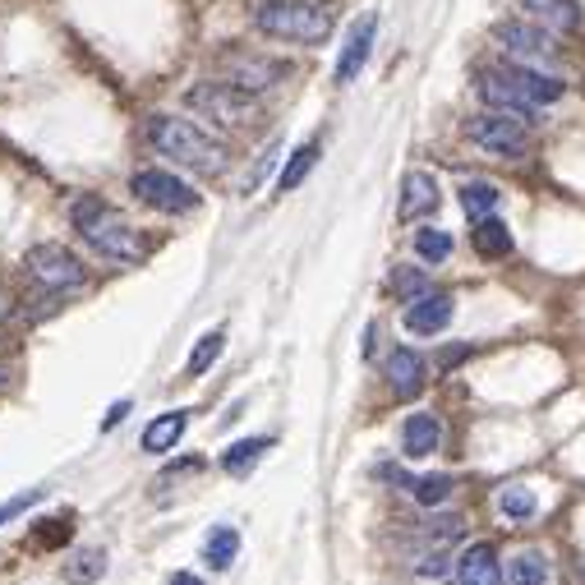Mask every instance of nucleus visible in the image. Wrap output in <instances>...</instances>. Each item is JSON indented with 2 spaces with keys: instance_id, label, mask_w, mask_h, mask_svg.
<instances>
[{
  "instance_id": "10",
  "label": "nucleus",
  "mask_w": 585,
  "mask_h": 585,
  "mask_svg": "<svg viewBox=\"0 0 585 585\" xmlns=\"http://www.w3.org/2000/svg\"><path fill=\"white\" fill-rule=\"evenodd\" d=\"M374 38H379V14L369 10L351 23V33L342 42V56H336V83H355L360 70L369 65V51H374Z\"/></svg>"
},
{
  "instance_id": "4",
  "label": "nucleus",
  "mask_w": 585,
  "mask_h": 585,
  "mask_svg": "<svg viewBox=\"0 0 585 585\" xmlns=\"http://www.w3.org/2000/svg\"><path fill=\"white\" fill-rule=\"evenodd\" d=\"M184 107H190L199 120H208V125H218V130H250L254 120L263 115L259 92H244V88H235L226 79L184 88Z\"/></svg>"
},
{
  "instance_id": "1",
  "label": "nucleus",
  "mask_w": 585,
  "mask_h": 585,
  "mask_svg": "<svg viewBox=\"0 0 585 585\" xmlns=\"http://www.w3.org/2000/svg\"><path fill=\"white\" fill-rule=\"evenodd\" d=\"M70 226L83 235V244L92 254H102L111 263H143L148 259V240L139 226H130L120 212L98 199V194H79L70 203Z\"/></svg>"
},
{
  "instance_id": "28",
  "label": "nucleus",
  "mask_w": 585,
  "mask_h": 585,
  "mask_svg": "<svg viewBox=\"0 0 585 585\" xmlns=\"http://www.w3.org/2000/svg\"><path fill=\"white\" fill-rule=\"evenodd\" d=\"M498 512H503L507 521H531V516L539 512L535 488H526V484H512V488H503V494H498Z\"/></svg>"
},
{
  "instance_id": "19",
  "label": "nucleus",
  "mask_w": 585,
  "mask_h": 585,
  "mask_svg": "<svg viewBox=\"0 0 585 585\" xmlns=\"http://www.w3.org/2000/svg\"><path fill=\"white\" fill-rule=\"evenodd\" d=\"M535 23L553 28V33H576L581 28V6L576 0H516Z\"/></svg>"
},
{
  "instance_id": "18",
  "label": "nucleus",
  "mask_w": 585,
  "mask_h": 585,
  "mask_svg": "<svg viewBox=\"0 0 585 585\" xmlns=\"http://www.w3.org/2000/svg\"><path fill=\"white\" fill-rule=\"evenodd\" d=\"M184 428H190V411H167V415H158V420L143 428L139 447H143L148 456H167V452L184 438Z\"/></svg>"
},
{
  "instance_id": "30",
  "label": "nucleus",
  "mask_w": 585,
  "mask_h": 585,
  "mask_svg": "<svg viewBox=\"0 0 585 585\" xmlns=\"http://www.w3.org/2000/svg\"><path fill=\"white\" fill-rule=\"evenodd\" d=\"M415 259H420V263H447V259H452V235L438 231V226L415 231Z\"/></svg>"
},
{
  "instance_id": "16",
  "label": "nucleus",
  "mask_w": 585,
  "mask_h": 585,
  "mask_svg": "<svg viewBox=\"0 0 585 585\" xmlns=\"http://www.w3.org/2000/svg\"><path fill=\"white\" fill-rule=\"evenodd\" d=\"M456 585H507L503 563H498V548L494 544H471L456 558Z\"/></svg>"
},
{
  "instance_id": "13",
  "label": "nucleus",
  "mask_w": 585,
  "mask_h": 585,
  "mask_svg": "<svg viewBox=\"0 0 585 585\" xmlns=\"http://www.w3.org/2000/svg\"><path fill=\"white\" fill-rule=\"evenodd\" d=\"M498 70L507 74V83H512L535 111H544V107H553V102H563V92H567V83H563L558 74H544V70H535V65H498Z\"/></svg>"
},
{
  "instance_id": "12",
  "label": "nucleus",
  "mask_w": 585,
  "mask_h": 585,
  "mask_svg": "<svg viewBox=\"0 0 585 585\" xmlns=\"http://www.w3.org/2000/svg\"><path fill=\"white\" fill-rule=\"evenodd\" d=\"M452 314H456V300L447 291H424L420 300L406 304V319L402 323H406L411 336H438L452 323Z\"/></svg>"
},
{
  "instance_id": "6",
  "label": "nucleus",
  "mask_w": 585,
  "mask_h": 585,
  "mask_svg": "<svg viewBox=\"0 0 585 585\" xmlns=\"http://www.w3.org/2000/svg\"><path fill=\"white\" fill-rule=\"evenodd\" d=\"M130 194H134L139 203H148V208L167 212V218H190V212L203 208V194L194 190V184L180 180V175H171V171H162V167L134 171V175H130Z\"/></svg>"
},
{
  "instance_id": "34",
  "label": "nucleus",
  "mask_w": 585,
  "mask_h": 585,
  "mask_svg": "<svg viewBox=\"0 0 585 585\" xmlns=\"http://www.w3.org/2000/svg\"><path fill=\"white\" fill-rule=\"evenodd\" d=\"M130 411H134V402H115V406H111V411L102 415V434H107V428H115V424H120V420H125Z\"/></svg>"
},
{
  "instance_id": "35",
  "label": "nucleus",
  "mask_w": 585,
  "mask_h": 585,
  "mask_svg": "<svg viewBox=\"0 0 585 585\" xmlns=\"http://www.w3.org/2000/svg\"><path fill=\"white\" fill-rule=\"evenodd\" d=\"M471 355V346H452V351H443V369H452V364H461Z\"/></svg>"
},
{
  "instance_id": "24",
  "label": "nucleus",
  "mask_w": 585,
  "mask_h": 585,
  "mask_svg": "<svg viewBox=\"0 0 585 585\" xmlns=\"http://www.w3.org/2000/svg\"><path fill=\"white\" fill-rule=\"evenodd\" d=\"M319 158H323V143H319V139H314V143H304V148H295V152H291V162L282 167V180H276V190H282V194L300 190V184L310 180V171L319 167Z\"/></svg>"
},
{
  "instance_id": "37",
  "label": "nucleus",
  "mask_w": 585,
  "mask_h": 585,
  "mask_svg": "<svg viewBox=\"0 0 585 585\" xmlns=\"http://www.w3.org/2000/svg\"><path fill=\"white\" fill-rule=\"evenodd\" d=\"M6 379H10V369H6V364H0V383H6Z\"/></svg>"
},
{
  "instance_id": "27",
  "label": "nucleus",
  "mask_w": 585,
  "mask_h": 585,
  "mask_svg": "<svg viewBox=\"0 0 585 585\" xmlns=\"http://www.w3.org/2000/svg\"><path fill=\"white\" fill-rule=\"evenodd\" d=\"M222 346H226V332H222V327H212V332H203V336H199V346L190 351V364H184V374H190V379L208 374V369L218 364Z\"/></svg>"
},
{
  "instance_id": "15",
  "label": "nucleus",
  "mask_w": 585,
  "mask_h": 585,
  "mask_svg": "<svg viewBox=\"0 0 585 585\" xmlns=\"http://www.w3.org/2000/svg\"><path fill=\"white\" fill-rule=\"evenodd\" d=\"M424 379H428V364L411 346H396L387 355V387H392L396 402H415V396L424 392Z\"/></svg>"
},
{
  "instance_id": "2",
  "label": "nucleus",
  "mask_w": 585,
  "mask_h": 585,
  "mask_svg": "<svg viewBox=\"0 0 585 585\" xmlns=\"http://www.w3.org/2000/svg\"><path fill=\"white\" fill-rule=\"evenodd\" d=\"M143 134L162 158H171L175 167L194 171V175H222L226 162H231L226 143L218 134H208L203 125H194V120H184V115H148Z\"/></svg>"
},
{
  "instance_id": "33",
  "label": "nucleus",
  "mask_w": 585,
  "mask_h": 585,
  "mask_svg": "<svg viewBox=\"0 0 585 585\" xmlns=\"http://www.w3.org/2000/svg\"><path fill=\"white\" fill-rule=\"evenodd\" d=\"M42 498H47V488H23L19 498H6V503H0V526H10V521H19L28 507H38Z\"/></svg>"
},
{
  "instance_id": "31",
  "label": "nucleus",
  "mask_w": 585,
  "mask_h": 585,
  "mask_svg": "<svg viewBox=\"0 0 585 585\" xmlns=\"http://www.w3.org/2000/svg\"><path fill=\"white\" fill-rule=\"evenodd\" d=\"M415 576L420 581H443V576H452V558H447V548H424V553H415Z\"/></svg>"
},
{
  "instance_id": "17",
  "label": "nucleus",
  "mask_w": 585,
  "mask_h": 585,
  "mask_svg": "<svg viewBox=\"0 0 585 585\" xmlns=\"http://www.w3.org/2000/svg\"><path fill=\"white\" fill-rule=\"evenodd\" d=\"M438 447H443V424H438V415H428V411L406 415V424H402V452L411 461H424V456H434Z\"/></svg>"
},
{
  "instance_id": "21",
  "label": "nucleus",
  "mask_w": 585,
  "mask_h": 585,
  "mask_svg": "<svg viewBox=\"0 0 585 585\" xmlns=\"http://www.w3.org/2000/svg\"><path fill=\"white\" fill-rule=\"evenodd\" d=\"M235 558H240V531L235 526H212L208 539H203V563L212 572H226Z\"/></svg>"
},
{
  "instance_id": "14",
  "label": "nucleus",
  "mask_w": 585,
  "mask_h": 585,
  "mask_svg": "<svg viewBox=\"0 0 585 585\" xmlns=\"http://www.w3.org/2000/svg\"><path fill=\"white\" fill-rule=\"evenodd\" d=\"M438 203H443L438 180L428 175V171H406V180H402V203H396V218H402V222L434 218Z\"/></svg>"
},
{
  "instance_id": "26",
  "label": "nucleus",
  "mask_w": 585,
  "mask_h": 585,
  "mask_svg": "<svg viewBox=\"0 0 585 585\" xmlns=\"http://www.w3.org/2000/svg\"><path fill=\"white\" fill-rule=\"evenodd\" d=\"M387 291H392L396 300H406V304H411V300H420L424 291H434V282H428V272H424V268H406V263H402V268H392Z\"/></svg>"
},
{
  "instance_id": "20",
  "label": "nucleus",
  "mask_w": 585,
  "mask_h": 585,
  "mask_svg": "<svg viewBox=\"0 0 585 585\" xmlns=\"http://www.w3.org/2000/svg\"><path fill=\"white\" fill-rule=\"evenodd\" d=\"M471 240H475L480 259H507V254L516 250V240H512V231H507V222L498 218V212H488V218H480V222H475V231H471Z\"/></svg>"
},
{
  "instance_id": "36",
  "label": "nucleus",
  "mask_w": 585,
  "mask_h": 585,
  "mask_svg": "<svg viewBox=\"0 0 585 585\" xmlns=\"http://www.w3.org/2000/svg\"><path fill=\"white\" fill-rule=\"evenodd\" d=\"M167 585H208V581H203V576H194V572H175Z\"/></svg>"
},
{
  "instance_id": "8",
  "label": "nucleus",
  "mask_w": 585,
  "mask_h": 585,
  "mask_svg": "<svg viewBox=\"0 0 585 585\" xmlns=\"http://www.w3.org/2000/svg\"><path fill=\"white\" fill-rule=\"evenodd\" d=\"M466 139L484 152H494V158H526V148H531V130H526V120H516L507 111H480L466 120Z\"/></svg>"
},
{
  "instance_id": "5",
  "label": "nucleus",
  "mask_w": 585,
  "mask_h": 585,
  "mask_svg": "<svg viewBox=\"0 0 585 585\" xmlns=\"http://www.w3.org/2000/svg\"><path fill=\"white\" fill-rule=\"evenodd\" d=\"M23 272L33 276L38 291H47V295H74V291L88 286V268L56 240L33 244V250L23 254Z\"/></svg>"
},
{
  "instance_id": "7",
  "label": "nucleus",
  "mask_w": 585,
  "mask_h": 585,
  "mask_svg": "<svg viewBox=\"0 0 585 585\" xmlns=\"http://www.w3.org/2000/svg\"><path fill=\"white\" fill-rule=\"evenodd\" d=\"M218 70H222L226 83H235V88H244V92H259V98H263L268 88H276V83H286V79H291V60H282V56H263V51H244V47H231V51L218 56Z\"/></svg>"
},
{
  "instance_id": "23",
  "label": "nucleus",
  "mask_w": 585,
  "mask_h": 585,
  "mask_svg": "<svg viewBox=\"0 0 585 585\" xmlns=\"http://www.w3.org/2000/svg\"><path fill=\"white\" fill-rule=\"evenodd\" d=\"M548 553H539V548H521L516 558L507 563V585H548Z\"/></svg>"
},
{
  "instance_id": "11",
  "label": "nucleus",
  "mask_w": 585,
  "mask_h": 585,
  "mask_svg": "<svg viewBox=\"0 0 585 585\" xmlns=\"http://www.w3.org/2000/svg\"><path fill=\"white\" fill-rule=\"evenodd\" d=\"M475 92H480V102H484L488 111H507V115H516V120H526V125L539 115V111L507 83V74H503L498 65H488V70L475 74Z\"/></svg>"
},
{
  "instance_id": "32",
  "label": "nucleus",
  "mask_w": 585,
  "mask_h": 585,
  "mask_svg": "<svg viewBox=\"0 0 585 585\" xmlns=\"http://www.w3.org/2000/svg\"><path fill=\"white\" fill-rule=\"evenodd\" d=\"M102 572H107V553H102V548H88V553H79V558H74L70 581H74V585H92Z\"/></svg>"
},
{
  "instance_id": "22",
  "label": "nucleus",
  "mask_w": 585,
  "mask_h": 585,
  "mask_svg": "<svg viewBox=\"0 0 585 585\" xmlns=\"http://www.w3.org/2000/svg\"><path fill=\"white\" fill-rule=\"evenodd\" d=\"M268 447H272V438H240V443H231V447L222 452V471L235 475V480H244V475H250L259 461L268 456Z\"/></svg>"
},
{
  "instance_id": "9",
  "label": "nucleus",
  "mask_w": 585,
  "mask_h": 585,
  "mask_svg": "<svg viewBox=\"0 0 585 585\" xmlns=\"http://www.w3.org/2000/svg\"><path fill=\"white\" fill-rule=\"evenodd\" d=\"M494 42L507 51V56H516V60H526V65H553L558 60V33L553 28H544V23H521V19H503V23H494Z\"/></svg>"
},
{
  "instance_id": "3",
  "label": "nucleus",
  "mask_w": 585,
  "mask_h": 585,
  "mask_svg": "<svg viewBox=\"0 0 585 585\" xmlns=\"http://www.w3.org/2000/svg\"><path fill=\"white\" fill-rule=\"evenodd\" d=\"M254 33L291 47H323L332 38V14L314 0H263L254 10Z\"/></svg>"
},
{
  "instance_id": "25",
  "label": "nucleus",
  "mask_w": 585,
  "mask_h": 585,
  "mask_svg": "<svg viewBox=\"0 0 585 585\" xmlns=\"http://www.w3.org/2000/svg\"><path fill=\"white\" fill-rule=\"evenodd\" d=\"M498 203H503L498 184H488V180H466V184H461V208H466L471 222L488 218V212H498Z\"/></svg>"
},
{
  "instance_id": "29",
  "label": "nucleus",
  "mask_w": 585,
  "mask_h": 585,
  "mask_svg": "<svg viewBox=\"0 0 585 585\" xmlns=\"http://www.w3.org/2000/svg\"><path fill=\"white\" fill-rule=\"evenodd\" d=\"M406 494H411L420 507H443V503L452 498V475H420V480H411Z\"/></svg>"
}]
</instances>
